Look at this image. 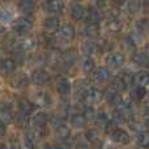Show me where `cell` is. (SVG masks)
<instances>
[{
    "mask_svg": "<svg viewBox=\"0 0 149 149\" xmlns=\"http://www.w3.org/2000/svg\"><path fill=\"white\" fill-rule=\"evenodd\" d=\"M105 97L102 92L97 88H92L90 86L88 90H85L81 95H80V100H81V103L85 106H92L94 103H98L102 101V98Z\"/></svg>",
    "mask_w": 149,
    "mask_h": 149,
    "instance_id": "cell-1",
    "label": "cell"
},
{
    "mask_svg": "<svg viewBox=\"0 0 149 149\" xmlns=\"http://www.w3.org/2000/svg\"><path fill=\"white\" fill-rule=\"evenodd\" d=\"M12 28L16 33H18L20 36H24V34H28L29 31L31 30L33 24H31V21L28 20V18H17V20L13 22Z\"/></svg>",
    "mask_w": 149,
    "mask_h": 149,
    "instance_id": "cell-2",
    "label": "cell"
},
{
    "mask_svg": "<svg viewBox=\"0 0 149 149\" xmlns=\"http://www.w3.org/2000/svg\"><path fill=\"white\" fill-rule=\"evenodd\" d=\"M110 137L114 143H119V144H128L131 141V136L123 128H114L110 132Z\"/></svg>",
    "mask_w": 149,
    "mask_h": 149,
    "instance_id": "cell-3",
    "label": "cell"
},
{
    "mask_svg": "<svg viewBox=\"0 0 149 149\" xmlns=\"http://www.w3.org/2000/svg\"><path fill=\"white\" fill-rule=\"evenodd\" d=\"M49 79H50L49 73H47L45 70H42V68L33 71V73H31V76H30L31 82L36 85H45L47 81H49Z\"/></svg>",
    "mask_w": 149,
    "mask_h": 149,
    "instance_id": "cell-4",
    "label": "cell"
},
{
    "mask_svg": "<svg viewBox=\"0 0 149 149\" xmlns=\"http://www.w3.org/2000/svg\"><path fill=\"white\" fill-rule=\"evenodd\" d=\"M106 60H107V64L110 65V67L119 68L124 64V60L126 59H124V55L122 54V52H111V54L107 55Z\"/></svg>",
    "mask_w": 149,
    "mask_h": 149,
    "instance_id": "cell-5",
    "label": "cell"
},
{
    "mask_svg": "<svg viewBox=\"0 0 149 149\" xmlns=\"http://www.w3.org/2000/svg\"><path fill=\"white\" fill-rule=\"evenodd\" d=\"M31 122H33L34 127H36L38 131H42V130H46L47 122H49V116H47V114H45V113L41 111V113L34 114Z\"/></svg>",
    "mask_w": 149,
    "mask_h": 149,
    "instance_id": "cell-6",
    "label": "cell"
},
{
    "mask_svg": "<svg viewBox=\"0 0 149 149\" xmlns=\"http://www.w3.org/2000/svg\"><path fill=\"white\" fill-rule=\"evenodd\" d=\"M55 88H56L58 93L62 95H67L71 92V84L65 77H59L55 82Z\"/></svg>",
    "mask_w": 149,
    "mask_h": 149,
    "instance_id": "cell-7",
    "label": "cell"
},
{
    "mask_svg": "<svg viewBox=\"0 0 149 149\" xmlns=\"http://www.w3.org/2000/svg\"><path fill=\"white\" fill-rule=\"evenodd\" d=\"M110 79V71L106 67H98L93 72V80L95 82H105Z\"/></svg>",
    "mask_w": 149,
    "mask_h": 149,
    "instance_id": "cell-8",
    "label": "cell"
},
{
    "mask_svg": "<svg viewBox=\"0 0 149 149\" xmlns=\"http://www.w3.org/2000/svg\"><path fill=\"white\" fill-rule=\"evenodd\" d=\"M59 34L63 39H65V41H71V39L74 38V28L71 25V24H64L63 26H60Z\"/></svg>",
    "mask_w": 149,
    "mask_h": 149,
    "instance_id": "cell-9",
    "label": "cell"
},
{
    "mask_svg": "<svg viewBox=\"0 0 149 149\" xmlns=\"http://www.w3.org/2000/svg\"><path fill=\"white\" fill-rule=\"evenodd\" d=\"M46 8L50 13L58 15V13H60L63 10L64 4H63L62 0H49V1L46 3Z\"/></svg>",
    "mask_w": 149,
    "mask_h": 149,
    "instance_id": "cell-10",
    "label": "cell"
},
{
    "mask_svg": "<svg viewBox=\"0 0 149 149\" xmlns=\"http://www.w3.org/2000/svg\"><path fill=\"white\" fill-rule=\"evenodd\" d=\"M29 81V77L25 73H16L10 79V85L15 88H24Z\"/></svg>",
    "mask_w": 149,
    "mask_h": 149,
    "instance_id": "cell-11",
    "label": "cell"
},
{
    "mask_svg": "<svg viewBox=\"0 0 149 149\" xmlns=\"http://www.w3.org/2000/svg\"><path fill=\"white\" fill-rule=\"evenodd\" d=\"M16 67H17V63H16V60L12 59V58H7V59H4L1 63V71L4 74H9V73L15 72Z\"/></svg>",
    "mask_w": 149,
    "mask_h": 149,
    "instance_id": "cell-12",
    "label": "cell"
},
{
    "mask_svg": "<svg viewBox=\"0 0 149 149\" xmlns=\"http://www.w3.org/2000/svg\"><path fill=\"white\" fill-rule=\"evenodd\" d=\"M29 115H30V114L24 113V111L18 110L17 113H16V115H15L16 124H17L18 127H26L29 124V122H30V118H29Z\"/></svg>",
    "mask_w": 149,
    "mask_h": 149,
    "instance_id": "cell-13",
    "label": "cell"
},
{
    "mask_svg": "<svg viewBox=\"0 0 149 149\" xmlns=\"http://www.w3.org/2000/svg\"><path fill=\"white\" fill-rule=\"evenodd\" d=\"M74 60H76V51L72 49H68L65 50L64 52H63L62 55V63L64 65H67V67H70V65H72L74 63Z\"/></svg>",
    "mask_w": 149,
    "mask_h": 149,
    "instance_id": "cell-14",
    "label": "cell"
},
{
    "mask_svg": "<svg viewBox=\"0 0 149 149\" xmlns=\"http://www.w3.org/2000/svg\"><path fill=\"white\" fill-rule=\"evenodd\" d=\"M34 102L38 106H50L51 105V98L47 93L45 92H39L34 95Z\"/></svg>",
    "mask_w": 149,
    "mask_h": 149,
    "instance_id": "cell-15",
    "label": "cell"
},
{
    "mask_svg": "<svg viewBox=\"0 0 149 149\" xmlns=\"http://www.w3.org/2000/svg\"><path fill=\"white\" fill-rule=\"evenodd\" d=\"M86 116L84 114H80V113H76L71 116V124L74 127V128H82L86 123Z\"/></svg>",
    "mask_w": 149,
    "mask_h": 149,
    "instance_id": "cell-16",
    "label": "cell"
},
{
    "mask_svg": "<svg viewBox=\"0 0 149 149\" xmlns=\"http://www.w3.org/2000/svg\"><path fill=\"white\" fill-rule=\"evenodd\" d=\"M135 84L137 86H147L149 85V72L147 71H140L135 74Z\"/></svg>",
    "mask_w": 149,
    "mask_h": 149,
    "instance_id": "cell-17",
    "label": "cell"
},
{
    "mask_svg": "<svg viewBox=\"0 0 149 149\" xmlns=\"http://www.w3.org/2000/svg\"><path fill=\"white\" fill-rule=\"evenodd\" d=\"M43 26H45V29H46L47 31H50V33H54V31H56L58 29H60L59 20H58L56 17L46 18V20H45V22H43Z\"/></svg>",
    "mask_w": 149,
    "mask_h": 149,
    "instance_id": "cell-18",
    "label": "cell"
},
{
    "mask_svg": "<svg viewBox=\"0 0 149 149\" xmlns=\"http://www.w3.org/2000/svg\"><path fill=\"white\" fill-rule=\"evenodd\" d=\"M34 109H36V105H34L33 102L25 100V98H21V100H18V110L24 111V113L31 114Z\"/></svg>",
    "mask_w": 149,
    "mask_h": 149,
    "instance_id": "cell-19",
    "label": "cell"
},
{
    "mask_svg": "<svg viewBox=\"0 0 149 149\" xmlns=\"http://www.w3.org/2000/svg\"><path fill=\"white\" fill-rule=\"evenodd\" d=\"M85 36L89 37V38H97L100 36V26L98 24H93L89 22L85 28Z\"/></svg>",
    "mask_w": 149,
    "mask_h": 149,
    "instance_id": "cell-20",
    "label": "cell"
},
{
    "mask_svg": "<svg viewBox=\"0 0 149 149\" xmlns=\"http://www.w3.org/2000/svg\"><path fill=\"white\" fill-rule=\"evenodd\" d=\"M132 60H134V63H136L137 65H141V67H145V65L149 64V56L145 52H136V54H134Z\"/></svg>",
    "mask_w": 149,
    "mask_h": 149,
    "instance_id": "cell-21",
    "label": "cell"
},
{
    "mask_svg": "<svg viewBox=\"0 0 149 149\" xmlns=\"http://www.w3.org/2000/svg\"><path fill=\"white\" fill-rule=\"evenodd\" d=\"M97 47L98 46L94 43V42L86 41L81 45V51H82V54H85L86 56H90V55H93L95 51H97Z\"/></svg>",
    "mask_w": 149,
    "mask_h": 149,
    "instance_id": "cell-22",
    "label": "cell"
},
{
    "mask_svg": "<svg viewBox=\"0 0 149 149\" xmlns=\"http://www.w3.org/2000/svg\"><path fill=\"white\" fill-rule=\"evenodd\" d=\"M71 16H72V18L76 21L82 20L85 16V9L80 4H74L73 7L71 8Z\"/></svg>",
    "mask_w": 149,
    "mask_h": 149,
    "instance_id": "cell-23",
    "label": "cell"
},
{
    "mask_svg": "<svg viewBox=\"0 0 149 149\" xmlns=\"http://www.w3.org/2000/svg\"><path fill=\"white\" fill-rule=\"evenodd\" d=\"M109 88H110L111 90H114L115 93H119L122 92V90H124L127 88V85L124 84V81L120 79V77H116V79H114L113 81L110 82V85H109Z\"/></svg>",
    "mask_w": 149,
    "mask_h": 149,
    "instance_id": "cell-24",
    "label": "cell"
},
{
    "mask_svg": "<svg viewBox=\"0 0 149 149\" xmlns=\"http://www.w3.org/2000/svg\"><path fill=\"white\" fill-rule=\"evenodd\" d=\"M101 18H102V16H101V13H100V10H98V9L90 8V9L88 10V13H86V20H88V22L98 24V22L101 21Z\"/></svg>",
    "mask_w": 149,
    "mask_h": 149,
    "instance_id": "cell-25",
    "label": "cell"
},
{
    "mask_svg": "<svg viewBox=\"0 0 149 149\" xmlns=\"http://www.w3.org/2000/svg\"><path fill=\"white\" fill-rule=\"evenodd\" d=\"M136 141H137V145H139V147L148 148L149 147V132L140 131L136 136Z\"/></svg>",
    "mask_w": 149,
    "mask_h": 149,
    "instance_id": "cell-26",
    "label": "cell"
},
{
    "mask_svg": "<svg viewBox=\"0 0 149 149\" xmlns=\"http://www.w3.org/2000/svg\"><path fill=\"white\" fill-rule=\"evenodd\" d=\"M81 68H82V71H84L85 73H92L93 71H94V68H95V63H94V60L92 59V58H85L84 60H82V63H81Z\"/></svg>",
    "mask_w": 149,
    "mask_h": 149,
    "instance_id": "cell-27",
    "label": "cell"
},
{
    "mask_svg": "<svg viewBox=\"0 0 149 149\" xmlns=\"http://www.w3.org/2000/svg\"><path fill=\"white\" fill-rule=\"evenodd\" d=\"M56 135H58V137H59L60 140H67L68 137L71 136V130H70V127H67L65 124H62V126H59L56 128Z\"/></svg>",
    "mask_w": 149,
    "mask_h": 149,
    "instance_id": "cell-28",
    "label": "cell"
},
{
    "mask_svg": "<svg viewBox=\"0 0 149 149\" xmlns=\"http://www.w3.org/2000/svg\"><path fill=\"white\" fill-rule=\"evenodd\" d=\"M12 110H10V107H7V106H3L1 109V113H0V119H1V122H4L5 124H9L10 122H12Z\"/></svg>",
    "mask_w": 149,
    "mask_h": 149,
    "instance_id": "cell-29",
    "label": "cell"
},
{
    "mask_svg": "<svg viewBox=\"0 0 149 149\" xmlns=\"http://www.w3.org/2000/svg\"><path fill=\"white\" fill-rule=\"evenodd\" d=\"M145 94H147V89H145V86H137L136 89H134L131 92V97L136 101H141L143 98L145 97Z\"/></svg>",
    "mask_w": 149,
    "mask_h": 149,
    "instance_id": "cell-30",
    "label": "cell"
},
{
    "mask_svg": "<svg viewBox=\"0 0 149 149\" xmlns=\"http://www.w3.org/2000/svg\"><path fill=\"white\" fill-rule=\"evenodd\" d=\"M119 77L123 80L124 84H126L127 86H131L132 84H135V74L131 73L130 71H126V72H123Z\"/></svg>",
    "mask_w": 149,
    "mask_h": 149,
    "instance_id": "cell-31",
    "label": "cell"
},
{
    "mask_svg": "<svg viewBox=\"0 0 149 149\" xmlns=\"http://www.w3.org/2000/svg\"><path fill=\"white\" fill-rule=\"evenodd\" d=\"M107 28L110 31H114V33H118V31L122 30V22L116 18H113L110 22L107 24Z\"/></svg>",
    "mask_w": 149,
    "mask_h": 149,
    "instance_id": "cell-32",
    "label": "cell"
},
{
    "mask_svg": "<svg viewBox=\"0 0 149 149\" xmlns=\"http://www.w3.org/2000/svg\"><path fill=\"white\" fill-rule=\"evenodd\" d=\"M25 50H22L20 47L18 50H15L13 51V59L16 60V63H20V64H22L24 62H25Z\"/></svg>",
    "mask_w": 149,
    "mask_h": 149,
    "instance_id": "cell-33",
    "label": "cell"
},
{
    "mask_svg": "<svg viewBox=\"0 0 149 149\" xmlns=\"http://www.w3.org/2000/svg\"><path fill=\"white\" fill-rule=\"evenodd\" d=\"M86 140L88 141H90V143H97L98 141V134H97V131H94V130H89V131L86 132Z\"/></svg>",
    "mask_w": 149,
    "mask_h": 149,
    "instance_id": "cell-34",
    "label": "cell"
},
{
    "mask_svg": "<svg viewBox=\"0 0 149 149\" xmlns=\"http://www.w3.org/2000/svg\"><path fill=\"white\" fill-rule=\"evenodd\" d=\"M140 9V1L139 0H131L128 3V10L131 13H136Z\"/></svg>",
    "mask_w": 149,
    "mask_h": 149,
    "instance_id": "cell-35",
    "label": "cell"
},
{
    "mask_svg": "<svg viewBox=\"0 0 149 149\" xmlns=\"http://www.w3.org/2000/svg\"><path fill=\"white\" fill-rule=\"evenodd\" d=\"M33 4H34V3H28V1H22V0H21L20 8L25 13H31V10H33Z\"/></svg>",
    "mask_w": 149,
    "mask_h": 149,
    "instance_id": "cell-36",
    "label": "cell"
},
{
    "mask_svg": "<svg viewBox=\"0 0 149 149\" xmlns=\"http://www.w3.org/2000/svg\"><path fill=\"white\" fill-rule=\"evenodd\" d=\"M25 147L28 149H34V140L31 139V136H29V135L25 136Z\"/></svg>",
    "mask_w": 149,
    "mask_h": 149,
    "instance_id": "cell-37",
    "label": "cell"
},
{
    "mask_svg": "<svg viewBox=\"0 0 149 149\" xmlns=\"http://www.w3.org/2000/svg\"><path fill=\"white\" fill-rule=\"evenodd\" d=\"M10 17H12V10L3 9V12H1V20L3 21H8Z\"/></svg>",
    "mask_w": 149,
    "mask_h": 149,
    "instance_id": "cell-38",
    "label": "cell"
},
{
    "mask_svg": "<svg viewBox=\"0 0 149 149\" xmlns=\"http://www.w3.org/2000/svg\"><path fill=\"white\" fill-rule=\"evenodd\" d=\"M139 29H141V30L147 31L149 30V20H141L139 22Z\"/></svg>",
    "mask_w": 149,
    "mask_h": 149,
    "instance_id": "cell-39",
    "label": "cell"
},
{
    "mask_svg": "<svg viewBox=\"0 0 149 149\" xmlns=\"http://www.w3.org/2000/svg\"><path fill=\"white\" fill-rule=\"evenodd\" d=\"M5 128H7V124L4 122H0V134H1V136L5 135Z\"/></svg>",
    "mask_w": 149,
    "mask_h": 149,
    "instance_id": "cell-40",
    "label": "cell"
},
{
    "mask_svg": "<svg viewBox=\"0 0 149 149\" xmlns=\"http://www.w3.org/2000/svg\"><path fill=\"white\" fill-rule=\"evenodd\" d=\"M74 149H89V147H88V144H85V143H79Z\"/></svg>",
    "mask_w": 149,
    "mask_h": 149,
    "instance_id": "cell-41",
    "label": "cell"
},
{
    "mask_svg": "<svg viewBox=\"0 0 149 149\" xmlns=\"http://www.w3.org/2000/svg\"><path fill=\"white\" fill-rule=\"evenodd\" d=\"M98 7H100V8L106 7V1H105V0H98Z\"/></svg>",
    "mask_w": 149,
    "mask_h": 149,
    "instance_id": "cell-42",
    "label": "cell"
},
{
    "mask_svg": "<svg viewBox=\"0 0 149 149\" xmlns=\"http://www.w3.org/2000/svg\"><path fill=\"white\" fill-rule=\"evenodd\" d=\"M114 3H115L116 5H122V4L126 3V0H114Z\"/></svg>",
    "mask_w": 149,
    "mask_h": 149,
    "instance_id": "cell-43",
    "label": "cell"
},
{
    "mask_svg": "<svg viewBox=\"0 0 149 149\" xmlns=\"http://www.w3.org/2000/svg\"><path fill=\"white\" fill-rule=\"evenodd\" d=\"M22 1H28V3H36L37 0H22Z\"/></svg>",
    "mask_w": 149,
    "mask_h": 149,
    "instance_id": "cell-44",
    "label": "cell"
},
{
    "mask_svg": "<svg viewBox=\"0 0 149 149\" xmlns=\"http://www.w3.org/2000/svg\"><path fill=\"white\" fill-rule=\"evenodd\" d=\"M10 149H21V148H20V147H17V145H15V147H12Z\"/></svg>",
    "mask_w": 149,
    "mask_h": 149,
    "instance_id": "cell-45",
    "label": "cell"
},
{
    "mask_svg": "<svg viewBox=\"0 0 149 149\" xmlns=\"http://www.w3.org/2000/svg\"><path fill=\"white\" fill-rule=\"evenodd\" d=\"M46 149H58V148H55V147H46Z\"/></svg>",
    "mask_w": 149,
    "mask_h": 149,
    "instance_id": "cell-46",
    "label": "cell"
},
{
    "mask_svg": "<svg viewBox=\"0 0 149 149\" xmlns=\"http://www.w3.org/2000/svg\"><path fill=\"white\" fill-rule=\"evenodd\" d=\"M1 149H7V147H5L4 144H1Z\"/></svg>",
    "mask_w": 149,
    "mask_h": 149,
    "instance_id": "cell-47",
    "label": "cell"
},
{
    "mask_svg": "<svg viewBox=\"0 0 149 149\" xmlns=\"http://www.w3.org/2000/svg\"><path fill=\"white\" fill-rule=\"evenodd\" d=\"M147 126L149 127V118H148V120H147Z\"/></svg>",
    "mask_w": 149,
    "mask_h": 149,
    "instance_id": "cell-48",
    "label": "cell"
},
{
    "mask_svg": "<svg viewBox=\"0 0 149 149\" xmlns=\"http://www.w3.org/2000/svg\"><path fill=\"white\" fill-rule=\"evenodd\" d=\"M74 1H81V0H74Z\"/></svg>",
    "mask_w": 149,
    "mask_h": 149,
    "instance_id": "cell-49",
    "label": "cell"
},
{
    "mask_svg": "<svg viewBox=\"0 0 149 149\" xmlns=\"http://www.w3.org/2000/svg\"><path fill=\"white\" fill-rule=\"evenodd\" d=\"M148 51H149V43H148Z\"/></svg>",
    "mask_w": 149,
    "mask_h": 149,
    "instance_id": "cell-50",
    "label": "cell"
},
{
    "mask_svg": "<svg viewBox=\"0 0 149 149\" xmlns=\"http://www.w3.org/2000/svg\"><path fill=\"white\" fill-rule=\"evenodd\" d=\"M148 97H149V93H148Z\"/></svg>",
    "mask_w": 149,
    "mask_h": 149,
    "instance_id": "cell-51",
    "label": "cell"
}]
</instances>
